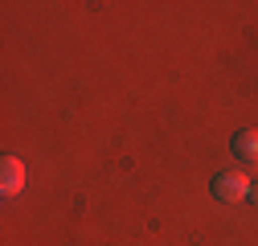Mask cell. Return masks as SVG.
<instances>
[{"label":"cell","instance_id":"cell-1","mask_svg":"<svg viewBox=\"0 0 258 246\" xmlns=\"http://www.w3.org/2000/svg\"><path fill=\"white\" fill-rule=\"evenodd\" d=\"M213 197L221 205H238L250 197V176L246 172H217L213 176Z\"/></svg>","mask_w":258,"mask_h":246},{"label":"cell","instance_id":"cell-2","mask_svg":"<svg viewBox=\"0 0 258 246\" xmlns=\"http://www.w3.org/2000/svg\"><path fill=\"white\" fill-rule=\"evenodd\" d=\"M0 168H5V180H0V189H5V197L21 193V184H25V164L17 156H5L0 160Z\"/></svg>","mask_w":258,"mask_h":246},{"label":"cell","instance_id":"cell-3","mask_svg":"<svg viewBox=\"0 0 258 246\" xmlns=\"http://www.w3.org/2000/svg\"><path fill=\"white\" fill-rule=\"evenodd\" d=\"M234 152H238V156L242 160H258V128H242L238 136H234Z\"/></svg>","mask_w":258,"mask_h":246},{"label":"cell","instance_id":"cell-4","mask_svg":"<svg viewBox=\"0 0 258 246\" xmlns=\"http://www.w3.org/2000/svg\"><path fill=\"white\" fill-rule=\"evenodd\" d=\"M250 197H254V205H258V184H250Z\"/></svg>","mask_w":258,"mask_h":246}]
</instances>
